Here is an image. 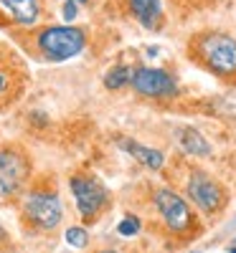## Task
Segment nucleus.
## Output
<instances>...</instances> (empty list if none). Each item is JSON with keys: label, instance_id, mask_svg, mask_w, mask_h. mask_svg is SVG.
Instances as JSON below:
<instances>
[{"label": "nucleus", "instance_id": "f3484780", "mask_svg": "<svg viewBox=\"0 0 236 253\" xmlns=\"http://www.w3.org/2000/svg\"><path fill=\"white\" fill-rule=\"evenodd\" d=\"M92 253H145L142 248L137 246H122V243H104V246H97Z\"/></svg>", "mask_w": 236, "mask_h": 253}, {"label": "nucleus", "instance_id": "0eeeda50", "mask_svg": "<svg viewBox=\"0 0 236 253\" xmlns=\"http://www.w3.org/2000/svg\"><path fill=\"white\" fill-rule=\"evenodd\" d=\"M69 187H71V195H74V203H76V210H79L81 225L99 223L115 205L112 193L107 190V185L94 172H84V170L71 172Z\"/></svg>", "mask_w": 236, "mask_h": 253}, {"label": "nucleus", "instance_id": "20e7f679", "mask_svg": "<svg viewBox=\"0 0 236 253\" xmlns=\"http://www.w3.org/2000/svg\"><path fill=\"white\" fill-rule=\"evenodd\" d=\"M18 223L28 236H54L63 223V203L51 175L33 177L26 195L15 205Z\"/></svg>", "mask_w": 236, "mask_h": 253}, {"label": "nucleus", "instance_id": "f03ea898", "mask_svg": "<svg viewBox=\"0 0 236 253\" xmlns=\"http://www.w3.org/2000/svg\"><path fill=\"white\" fill-rule=\"evenodd\" d=\"M18 46L31 58L44 63H61L76 58L89 43L87 28L79 26H33L15 33Z\"/></svg>", "mask_w": 236, "mask_h": 253}, {"label": "nucleus", "instance_id": "423d86ee", "mask_svg": "<svg viewBox=\"0 0 236 253\" xmlns=\"http://www.w3.org/2000/svg\"><path fill=\"white\" fill-rule=\"evenodd\" d=\"M36 177L33 157L26 144L0 142V205L15 208Z\"/></svg>", "mask_w": 236, "mask_h": 253}, {"label": "nucleus", "instance_id": "2eb2a0df", "mask_svg": "<svg viewBox=\"0 0 236 253\" xmlns=\"http://www.w3.org/2000/svg\"><path fill=\"white\" fill-rule=\"evenodd\" d=\"M142 218L135 213H127L122 220H119V225H117V236H122V238H135V236H140L142 233Z\"/></svg>", "mask_w": 236, "mask_h": 253}, {"label": "nucleus", "instance_id": "f8f14e48", "mask_svg": "<svg viewBox=\"0 0 236 253\" xmlns=\"http://www.w3.org/2000/svg\"><path fill=\"white\" fill-rule=\"evenodd\" d=\"M176 142L180 147V152L188 155V157H208L211 155V144L206 142V137L198 129H193V126H178Z\"/></svg>", "mask_w": 236, "mask_h": 253}, {"label": "nucleus", "instance_id": "6e6552de", "mask_svg": "<svg viewBox=\"0 0 236 253\" xmlns=\"http://www.w3.org/2000/svg\"><path fill=\"white\" fill-rule=\"evenodd\" d=\"M28 89V66L10 43L0 41V114L13 109L26 96Z\"/></svg>", "mask_w": 236, "mask_h": 253}, {"label": "nucleus", "instance_id": "1a4fd4ad", "mask_svg": "<svg viewBox=\"0 0 236 253\" xmlns=\"http://www.w3.org/2000/svg\"><path fill=\"white\" fill-rule=\"evenodd\" d=\"M130 86L142 99H176L178 96V79L160 69V66H135Z\"/></svg>", "mask_w": 236, "mask_h": 253}, {"label": "nucleus", "instance_id": "9b49d317", "mask_svg": "<svg viewBox=\"0 0 236 253\" xmlns=\"http://www.w3.org/2000/svg\"><path fill=\"white\" fill-rule=\"evenodd\" d=\"M117 147L122 152H127L130 157H135L140 165H145L147 170H153V172H163L165 170V155L160 150H155V147H145L142 142L130 139V137H122L117 142Z\"/></svg>", "mask_w": 236, "mask_h": 253}, {"label": "nucleus", "instance_id": "f257e3e1", "mask_svg": "<svg viewBox=\"0 0 236 253\" xmlns=\"http://www.w3.org/2000/svg\"><path fill=\"white\" fill-rule=\"evenodd\" d=\"M145 215L150 220V228L155 230V236L173 248L193 243L206 230L203 215L170 182L147 185Z\"/></svg>", "mask_w": 236, "mask_h": 253}, {"label": "nucleus", "instance_id": "4468645a", "mask_svg": "<svg viewBox=\"0 0 236 253\" xmlns=\"http://www.w3.org/2000/svg\"><path fill=\"white\" fill-rule=\"evenodd\" d=\"M130 81H132V66H127V63H115L104 74V86L110 91H122L124 86H130Z\"/></svg>", "mask_w": 236, "mask_h": 253}, {"label": "nucleus", "instance_id": "a211bd4d", "mask_svg": "<svg viewBox=\"0 0 236 253\" xmlns=\"http://www.w3.org/2000/svg\"><path fill=\"white\" fill-rule=\"evenodd\" d=\"M79 13V3L74 0H63V20H74Z\"/></svg>", "mask_w": 236, "mask_h": 253}, {"label": "nucleus", "instance_id": "9d476101", "mask_svg": "<svg viewBox=\"0 0 236 253\" xmlns=\"http://www.w3.org/2000/svg\"><path fill=\"white\" fill-rule=\"evenodd\" d=\"M0 10L18 28H33L41 20V0H0Z\"/></svg>", "mask_w": 236, "mask_h": 253}, {"label": "nucleus", "instance_id": "dca6fc26", "mask_svg": "<svg viewBox=\"0 0 236 253\" xmlns=\"http://www.w3.org/2000/svg\"><path fill=\"white\" fill-rule=\"evenodd\" d=\"M63 238H66V243L71 248H89V230H87V225H71V228H66Z\"/></svg>", "mask_w": 236, "mask_h": 253}, {"label": "nucleus", "instance_id": "6ab92c4d", "mask_svg": "<svg viewBox=\"0 0 236 253\" xmlns=\"http://www.w3.org/2000/svg\"><path fill=\"white\" fill-rule=\"evenodd\" d=\"M5 238H8V233H5V228L0 225V241H5Z\"/></svg>", "mask_w": 236, "mask_h": 253}, {"label": "nucleus", "instance_id": "ddd939ff", "mask_svg": "<svg viewBox=\"0 0 236 253\" xmlns=\"http://www.w3.org/2000/svg\"><path fill=\"white\" fill-rule=\"evenodd\" d=\"M130 5V13L135 15V20L147 28V31H155L163 20V8H160V0H127Z\"/></svg>", "mask_w": 236, "mask_h": 253}, {"label": "nucleus", "instance_id": "39448f33", "mask_svg": "<svg viewBox=\"0 0 236 253\" xmlns=\"http://www.w3.org/2000/svg\"><path fill=\"white\" fill-rule=\"evenodd\" d=\"M188 58L221 81H236V38L229 33H193L188 41Z\"/></svg>", "mask_w": 236, "mask_h": 253}, {"label": "nucleus", "instance_id": "7ed1b4c3", "mask_svg": "<svg viewBox=\"0 0 236 253\" xmlns=\"http://www.w3.org/2000/svg\"><path fill=\"white\" fill-rule=\"evenodd\" d=\"M173 187H178L183 198L198 210L206 220H219L224 215V210L229 205V190L224 187V182L206 172L203 167H198L196 162L188 160H178L173 165V175L165 177Z\"/></svg>", "mask_w": 236, "mask_h": 253}, {"label": "nucleus", "instance_id": "aec40b11", "mask_svg": "<svg viewBox=\"0 0 236 253\" xmlns=\"http://www.w3.org/2000/svg\"><path fill=\"white\" fill-rule=\"evenodd\" d=\"M74 3H79V5H84V3H89V0H74Z\"/></svg>", "mask_w": 236, "mask_h": 253}, {"label": "nucleus", "instance_id": "412c9836", "mask_svg": "<svg viewBox=\"0 0 236 253\" xmlns=\"http://www.w3.org/2000/svg\"><path fill=\"white\" fill-rule=\"evenodd\" d=\"M229 253H236V246H229Z\"/></svg>", "mask_w": 236, "mask_h": 253}]
</instances>
